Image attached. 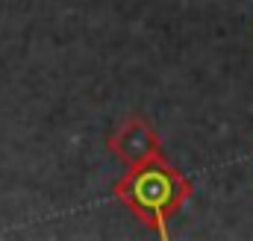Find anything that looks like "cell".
<instances>
[{"label":"cell","instance_id":"1","mask_svg":"<svg viewBox=\"0 0 253 241\" xmlns=\"http://www.w3.org/2000/svg\"><path fill=\"white\" fill-rule=\"evenodd\" d=\"M191 194V182L174 171L165 159H153L138 165L115 185V197L132 215H138L147 227H153L162 239H168L165 221L186 203Z\"/></svg>","mask_w":253,"mask_h":241},{"label":"cell","instance_id":"2","mask_svg":"<svg viewBox=\"0 0 253 241\" xmlns=\"http://www.w3.org/2000/svg\"><path fill=\"white\" fill-rule=\"evenodd\" d=\"M109 147L129 168H138V165H147L153 159H162V144H159L156 132L141 118H129L124 126H118L115 135L109 138Z\"/></svg>","mask_w":253,"mask_h":241}]
</instances>
